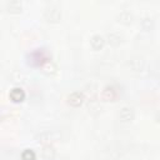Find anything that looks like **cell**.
<instances>
[{"label": "cell", "instance_id": "cell-1", "mask_svg": "<svg viewBox=\"0 0 160 160\" xmlns=\"http://www.w3.org/2000/svg\"><path fill=\"white\" fill-rule=\"evenodd\" d=\"M44 18L49 22H59L61 19V10L56 5H50L46 6L44 10Z\"/></svg>", "mask_w": 160, "mask_h": 160}, {"label": "cell", "instance_id": "cell-2", "mask_svg": "<svg viewBox=\"0 0 160 160\" xmlns=\"http://www.w3.org/2000/svg\"><path fill=\"white\" fill-rule=\"evenodd\" d=\"M135 118V111L131 106H122L119 111V119L122 122H130Z\"/></svg>", "mask_w": 160, "mask_h": 160}, {"label": "cell", "instance_id": "cell-3", "mask_svg": "<svg viewBox=\"0 0 160 160\" xmlns=\"http://www.w3.org/2000/svg\"><path fill=\"white\" fill-rule=\"evenodd\" d=\"M118 95H119V92H118L116 88H114L112 85L105 86L102 89V91H101V99L104 101H112V100H115L118 98Z\"/></svg>", "mask_w": 160, "mask_h": 160}, {"label": "cell", "instance_id": "cell-4", "mask_svg": "<svg viewBox=\"0 0 160 160\" xmlns=\"http://www.w3.org/2000/svg\"><path fill=\"white\" fill-rule=\"evenodd\" d=\"M84 100H85V96H84V94L80 92V91H74V92H71V94L68 96V104H69L70 106H74V108L80 106V105L84 102Z\"/></svg>", "mask_w": 160, "mask_h": 160}, {"label": "cell", "instance_id": "cell-5", "mask_svg": "<svg viewBox=\"0 0 160 160\" xmlns=\"http://www.w3.org/2000/svg\"><path fill=\"white\" fill-rule=\"evenodd\" d=\"M9 98L11 101L14 102H21L24 99H25V91L20 88V86H15L10 90L9 92Z\"/></svg>", "mask_w": 160, "mask_h": 160}, {"label": "cell", "instance_id": "cell-6", "mask_svg": "<svg viewBox=\"0 0 160 160\" xmlns=\"http://www.w3.org/2000/svg\"><path fill=\"white\" fill-rule=\"evenodd\" d=\"M90 45L94 50H101L105 45V38L99 34H95L90 38Z\"/></svg>", "mask_w": 160, "mask_h": 160}, {"label": "cell", "instance_id": "cell-7", "mask_svg": "<svg viewBox=\"0 0 160 160\" xmlns=\"http://www.w3.org/2000/svg\"><path fill=\"white\" fill-rule=\"evenodd\" d=\"M116 20H118L119 22H121V24L129 25V24L132 22V20H134V15H132V12H130L129 10H122V11H120V12L118 14Z\"/></svg>", "mask_w": 160, "mask_h": 160}, {"label": "cell", "instance_id": "cell-8", "mask_svg": "<svg viewBox=\"0 0 160 160\" xmlns=\"http://www.w3.org/2000/svg\"><path fill=\"white\" fill-rule=\"evenodd\" d=\"M6 10L11 14H18V12H21L22 10V4L18 0H10L6 2Z\"/></svg>", "mask_w": 160, "mask_h": 160}, {"label": "cell", "instance_id": "cell-9", "mask_svg": "<svg viewBox=\"0 0 160 160\" xmlns=\"http://www.w3.org/2000/svg\"><path fill=\"white\" fill-rule=\"evenodd\" d=\"M56 155V150L54 149V146H51L50 144L48 145H44L42 149H41V156L46 160H52Z\"/></svg>", "mask_w": 160, "mask_h": 160}, {"label": "cell", "instance_id": "cell-10", "mask_svg": "<svg viewBox=\"0 0 160 160\" xmlns=\"http://www.w3.org/2000/svg\"><path fill=\"white\" fill-rule=\"evenodd\" d=\"M105 40H108L111 46H119L121 44V36L118 32H108Z\"/></svg>", "mask_w": 160, "mask_h": 160}, {"label": "cell", "instance_id": "cell-11", "mask_svg": "<svg viewBox=\"0 0 160 160\" xmlns=\"http://www.w3.org/2000/svg\"><path fill=\"white\" fill-rule=\"evenodd\" d=\"M129 66L132 71H141L144 68V60L141 58H134L129 61Z\"/></svg>", "mask_w": 160, "mask_h": 160}, {"label": "cell", "instance_id": "cell-12", "mask_svg": "<svg viewBox=\"0 0 160 160\" xmlns=\"http://www.w3.org/2000/svg\"><path fill=\"white\" fill-rule=\"evenodd\" d=\"M41 69H42V72L46 74V75H54V74H56V70H58L56 65H55L52 61H46V62L42 65Z\"/></svg>", "mask_w": 160, "mask_h": 160}, {"label": "cell", "instance_id": "cell-13", "mask_svg": "<svg viewBox=\"0 0 160 160\" xmlns=\"http://www.w3.org/2000/svg\"><path fill=\"white\" fill-rule=\"evenodd\" d=\"M141 28H142L144 30H146V31L152 30V28H154V20H152L151 18H149V16L142 18V19H141Z\"/></svg>", "mask_w": 160, "mask_h": 160}, {"label": "cell", "instance_id": "cell-14", "mask_svg": "<svg viewBox=\"0 0 160 160\" xmlns=\"http://www.w3.org/2000/svg\"><path fill=\"white\" fill-rule=\"evenodd\" d=\"M21 159L22 160H36V154L31 149H25L21 152Z\"/></svg>", "mask_w": 160, "mask_h": 160}, {"label": "cell", "instance_id": "cell-15", "mask_svg": "<svg viewBox=\"0 0 160 160\" xmlns=\"http://www.w3.org/2000/svg\"><path fill=\"white\" fill-rule=\"evenodd\" d=\"M155 120H156V122L160 124V111H158V112L155 114Z\"/></svg>", "mask_w": 160, "mask_h": 160}]
</instances>
